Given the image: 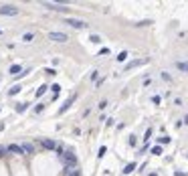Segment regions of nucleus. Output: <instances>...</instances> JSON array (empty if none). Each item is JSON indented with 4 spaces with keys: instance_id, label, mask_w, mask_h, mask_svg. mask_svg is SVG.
I'll return each mask as SVG.
<instances>
[{
    "instance_id": "25",
    "label": "nucleus",
    "mask_w": 188,
    "mask_h": 176,
    "mask_svg": "<svg viewBox=\"0 0 188 176\" xmlns=\"http://www.w3.org/2000/svg\"><path fill=\"white\" fill-rule=\"evenodd\" d=\"M148 24H152V20H142V22L136 24V26H148Z\"/></svg>"
},
{
    "instance_id": "30",
    "label": "nucleus",
    "mask_w": 188,
    "mask_h": 176,
    "mask_svg": "<svg viewBox=\"0 0 188 176\" xmlns=\"http://www.w3.org/2000/svg\"><path fill=\"white\" fill-rule=\"evenodd\" d=\"M0 35H2V31H0Z\"/></svg>"
},
{
    "instance_id": "20",
    "label": "nucleus",
    "mask_w": 188,
    "mask_h": 176,
    "mask_svg": "<svg viewBox=\"0 0 188 176\" xmlns=\"http://www.w3.org/2000/svg\"><path fill=\"white\" fill-rule=\"evenodd\" d=\"M51 91H53L55 95H59V91H61V85H59V83H55V85H51Z\"/></svg>"
},
{
    "instance_id": "29",
    "label": "nucleus",
    "mask_w": 188,
    "mask_h": 176,
    "mask_svg": "<svg viewBox=\"0 0 188 176\" xmlns=\"http://www.w3.org/2000/svg\"><path fill=\"white\" fill-rule=\"evenodd\" d=\"M4 152H6V148H2V146H0V156H4Z\"/></svg>"
},
{
    "instance_id": "5",
    "label": "nucleus",
    "mask_w": 188,
    "mask_h": 176,
    "mask_svg": "<svg viewBox=\"0 0 188 176\" xmlns=\"http://www.w3.org/2000/svg\"><path fill=\"white\" fill-rule=\"evenodd\" d=\"M148 63H150V59H148V57H144V59H134V61H130V63L126 65V71H132V69L142 67V65H148Z\"/></svg>"
},
{
    "instance_id": "19",
    "label": "nucleus",
    "mask_w": 188,
    "mask_h": 176,
    "mask_svg": "<svg viewBox=\"0 0 188 176\" xmlns=\"http://www.w3.org/2000/svg\"><path fill=\"white\" fill-rule=\"evenodd\" d=\"M89 41H91V43H101V37H99V35H91V37H89Z\"/></svg>"
},
{
    "instance_id": "18",
    "label": "nucleus",
    "mask_w": 188,
    "mask_h": 176,
    "mask_svg": "<svg viewBox=\"0 0 188 176\" xmlns=\"http://www.w3.org/2000/svg\"><path fill=\"white\" fill-rule=\"evenodd\" d=\"M152 154H154V156H160V154H162V146H154V148H152Z\"/></svg>"
},
{
    "instance_id": "21",
    "label": "nucleus",
    "mask_w": 188,
    "mask_h": 176,
    "mask_svg": "<svg viewBox=\"0 0 188 176\" xmlns=\"http://www.w3.org/2000/svg\"><path fill=\"white\" fill-rule=\"evenodd\" d=\"M47 85H41V87H39V89H37V97H41V95H43V93H45V91H47Z\"/></svg>"
},
{
    "instance_id": "17",
    "label": "nucleus",
    "mask_w": 188,
    "mask_h": 176,
    "mask_svg": "<svg viewBox=\"0 0 188 176\" xmlns=\"http://www.w3.org/2000/svg\"><path fill=\"white\" fill-rule=\"evenodd\" d=\"M126 59H128V51H121V53L117 55V61L121 63V61H126Z\"/></svg>"
},
{
    "instance_id": "2",
    "label": "nucleus",
    "mask_w": 188,
    "mask_h": 176,
    "mask_svg": "<svg viewBox=\"0 0 188 176\" xmlns=\"http://www.w3.org/2000/svg\"><path fill=\"white\" fill-rule=\"evenodd\" d=\"M49 41H53V43H67L69 41V37L65 35V33H59V31H51L47 35Z\"/></svg>"
},
{
    "instance_id": "4",
    "label": "nucleus",
    "mask_w": 188,
    "mask_h": 176,
    "mask_svg": "<svg viewBox=\"0 0 188 176\" xmlns=\"http://www.w3.org/2000/svg\"><path fill=\"white\" fill-rule=\"evenodd\" d=\"M43 8L55 10V12H67V10H69L65 4H57V2H43Z\"/></svg>"
},
{
    "instance_id": "9",
    "label": "nucleus",
    "mask_w": 188,
    "mask_h": 176,
    "mask_svg": "<svg viewBox=\"0 0 188 176\" xmlns=\"http://www.w3.org/2000/svg\"><path fill=\"white\" fill-rule=\"evenodd\" d=\"M8 73L16 77V75H20V73H22V67H20V65H12V67L8 69Z\"/></svg>"
},
{
    "instance_id": "27",
    "label": "nucleus",
    "mask_w": 188,
    "mask_h": 176,
    "mask_svg": "<svg viewBox=\"0 0 188 176\" xmlns=\"http://www.w3.org/2000/svg\"><path fill=\"white\" fill-rule=\"evenodd\" d=\"M43 109H45V105H43V103H39V105L35 107V111H37V113H39V111H43Z\"/></svg>"
},
{
    "instance_id": "1",
    "label": "nucleus",
    "mask_w": 188,
    "mask_h": 176,
    "mask_svg": "<svg viewBox=\"0 0 188 176\" xmlns=\"http://www.w3.org/2000/svg\"><path fill=\"white\" fill-rule=\"evenodd\" d=\"M59 154H61V162H63L67 168H75V166H77V156H75L73 152H63V150H61Z\"/></svg>"
},
{
    "instance_id": "12",
    "label": "nucleus",
    "mask_w": 188,
    "mask_h": 176,
    "mask_svg": "<svg viewBox=\"0 0 188 176\" xmlns=\"http://www.w3.org/2000/svg\"><path fill=\"white\" fill-rule=\"evenodd\" d=\"M134 170H136V162H130V164L123 168V174H132Z\"/></svg>"
},
{
    "instance_id": "26",
    "label": "nucleus",
    "mask_w": 188,
    "mask_h": 176,
    "mask_svg": "<svg viewBox=\"0 0 188 176\" xmlns=\"http://www.w3.org/2000/svg\"><path fill=\"white\" fill-rule=\"evenodd\" d=\"M152 101H154V103H156V105H158V103H160V101H162V97H160V95H154V97H152Z\"/></svg>"
},
{
    "instance_id": "11",
    "label": "nucleus",
    "mask_w": 188,
    "mask_h": 176,
    "mask_svg": "<svg viewBox=\"0 0 188 176\" xmlns=\"http://www.w3.org/2000/svg\"><path fill=\"white\" fill-rule=\"evenodd\" d=\"M20 148H22V152H24V154H33V144H28V142H24V144H22Z\"/></svg>"
},
{
    "instance_id": "16",
    "label": "nucleus",
    "mask_w": 188,
    "mask_h": 176,
    "mask_svg": "<svg viewBox=\"0 0 188 176\" xmlns=\"http://www.w3.org/2000/svg\"><path fill=\"white\" fill-rule=\"evenodd\" d=\"M33 39H35V35H33V33H26V35L22 37V41H24V43H31Z\"/></svg>"
},
{
    "instance_id": "7",
    "label": "nucleus",
    "mask_w": 188,
    "mask_h": 176,
    "mask_svg": "<svg viewBox=\"0 0 188 176\" xmlns=\"http://www.w3.org/2000/svg\"><path fill=\"white\" fill-rule=\"evenodd\" d=\"M75 99H77V95H71V97H69V99H67V101H65V103H63V107H61V109H59V113H65V111H67V109H69V107H71V103H73V101H75Z\"/></svg>"
},
{
    "instance_id": "8",
    "label": "nucleus",
    "mask_w": 188,
    "mask_h": 176,
    "mask_svg": "<svg viewBox=\"0 0 188 176\" xmlns=\"http://www.w3.org/2000/svg\"><path fill=\"white\" fill-rule=\"evenodd\" d=\"M176 69L182 71V73H188V61H178L176 63Z\"/></svg>"
},
{
    "instance_id": "3",
    "label": "nucleus",
    "mask_w": 188,
    "mask_h": 176,
    "mask_svg": "<svg viewBox=\"0 0 188 176\" xmlns=\"http://www.w3.org/2000/svg\"><path fill=\"white\" fill-rule=\"evenodd\" d=\"M0 14L2 16H16L18 14V8L12 6V4H4V6H0Z\"/></svg>"
},
{
    "instance_id": "24",
    "label": "nucleus",
    "mask_w": 188,
    "mask_h": 176,
    "mask_svg": "<svg viewBox=\"0 0 188 176\" xmlns=\"http://www.w3.org/2000/svg\"><path fill=\"white\" fill-rule=\"evenodd\" d=\"M158 142H160V144H168L170 138H168V136H162V138H158Z\"/></svg>"
},
{
    "instance_id": "22",
    "label": "nucleus",
    "mask_w": 188,
    "mask_h": 176,
    "mask_svg": "<svg viewBox=\"0 0 188 176\" xmlns=\"http://www.w3.org/2000/svg\"><path fill=\"white\" fill-rule=\"evenodd\" d=\"M26 107H28V103H18V107H16V111H18V113H22V111H24Z\"/></svg>"
},
{
    "instance_id": "14",
    "label": "nucleus",
    "mask_w": 188,
    "mask_h": 176,
    "mask_svg": "<svg viewBox=\"0 0 188 176\" xmlns=\"http://www.w3.org/2000/svg\"><path fill=\"white\" fill-rule=\"evenodd\" d=\"M65 176H83L81 174V170H75V168H69V170H67V174Z\"/></svg>"
},
{
    "instance_id": "6",
    "label": "nucleus",
    "mask_w": 188,
    "mask_h": 176,
    "mask_svg": "<svg viewBox=\"0 0 188 176\" xmlns=\"http://www.w3.org/2000/svg\"><path fill=\"white\" fill-rule=\"evenodd\" d=\"M63 22L69 24V26H73V29H87V22L77 20V18H63Z\"/></svg>"
},
{
    "instance_id": "13",
    "label": "nucleus",
    "mask_w": 188,
    "mask_h": 176,
    "mask_svg": "<svg viewBox=\"0 0 188 176\" xmlns=\"http://www.w3.org/2000/svg\"><path fill=\"white\" fill-rule=\"evenodd\" d=\"M20 89H22L20 85H12V87L8 89V95H16V93H20Z\"/></svg>"
},
{
    "instance_id": "28",
    "label": "nucleus",
    "mask_w": 188,
    "mask_h": 176,
    "mask_svg": "<svg viewBox=\"0 0 188 176\" xmlns=\"http://www.w3.org/2000/svg\"><path fill=\"white\" fill-rule=\"evenodd\" d=\"M45 73H47V75H57V71H55V69H47Z\"/></svg>"
},
{
    "instance_id": "23",
    "label": "nucleus",
    "mask_w": 188,
    "mask_h": 176,
    "mask_svg": "<svg viewBox=\"0 0 188 176\" xmlns=\"http://www.w3.org/2000/svg\"><path fill=\"white\" fill-rule=\"evenodd\" d=\"M105 152H107V148H105V146H101V148H99V152H97V158H103V156H105Z\"/></svg>"
},
{
    "instance_id": "15",
    "label": "nucleus",
    "mask_w": 188,
    "mask_h": 176,
    "mask_svg": "<svg viewBox=\"0 0 188 176\" xmlns=\"http://www.w3.org/2000/svg\"><path fill=\"white\" fill-rule=\"evenodd\" d=\"M43 146H45L47 150H53V148H55V142H53V140H43Z\"/></svg>"
},
{
    "instance_id": "10",
    "label": "nucleus",
    "mask_w": 188,
    "mask_h": 176,
    "mask_svg": "<svg viewBox=\"0 0 188 176\" xmlns=\"http://www.w3.org/2000/svg\"><path fill=\"white\" fill-rule=\"evenodd\" d=\"M6 150H8V152H12V154H24V152H22V148H20V146H14V144H10Z\"/></svg>"
}]
</instances>
